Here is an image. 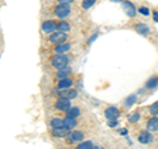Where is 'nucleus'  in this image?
Returning a JSON list of instances; mask_svg holds the SVG:
<instances>
[{"label":"nucleus","instance_id":"1","mask_svg":"<svg viewBox=\"0 0 158 149\" xmlns=\"http://www.w3.org/2000/svg\"><path fill=\"white\" fill-rule=\"evenodd\" d=\"M50 63L53 67L58 69H63L69 66V58L65 56V54H54V56L50 58Z\"/></svg>","mask_w":158,"mask_h":149},{"label":"nucleus","instance_id":"2","mask_svg":"<svg viewBox=\"0 0 158 149\" xmlns=\"http://www.w3.org/2000/svg\"><path fill=\"white\" fill-rule=\"evenodd\" d=\"M71 13V7L70 4H59L54 8V15L59 19H66L67 16H70Z\"/></svg>","mask_w":158,"mask_h":149},{"label":"nucleus","instance_id":"3","mask_svg":"<svg viewBox=\"0 0 158 149\" xmlns=\"http://www.w3.org/2000/svg\"><path fill=\"white\" fill-rule=\"evenodd\" d=\"M67 40V34L65 32H53L49 37V42L53 45H59V44H65Z\"/></svg>","mask_w":158,"mask_h":149},{"label":"nucleus","instance_id":"4","mask_svg":"<svg viewBox=\"0 0 158 149\" xmlns=\"http://www.w3.org/2000/svg\"><path fill=\"white\" fill-rule=\"evenodd\" d=\"M85 140V133L82 131H73L67 135V143L74 144V143H82Z\"/></svg>","mask_w":158,"mask_h":149},{"label":"nucleus","instance_id":"5","mask_svg":"<svg viewBox=\"0 0 158 149\" xmlns=\"http://www.w3.org/2000/svg\"><path fill=\"white\" fill-rule=\"evenodd\" d=\"M41 28H42V32L52 34L53 32L57 31V24H56V21H53V20H45V21L42 23Z\"/></svg>","mask_w":158,"mask_h":149},{"label":"nucleus","instance_id":"6","mask_svg":"<svg viewBox=\"0 0 158 149\" xmlns=\"http://www.w3.org/2000/svg\"><path fill=\"white\" fill-rule=\"evenodd\" d=\"M71 107V102L70 99H65V98H59L56 102V108L58 111H67Z\"/></svg>","mask_w":158,"mask_h":149},{"label":"nucleus","instance_id":"7","mask_svg":"<svg viewBox=\"0 0 158 149\" xmlns=\"http://www.w3.org/2000/svg\"><path fill=\"white\" fill-rule=\"evenodd\" d=\"M104 116L108 120H117V117L120 116V111L116 107H108L104 111Z\"/></svg>","mask_w":158,"mask_h":149},{"label":"nucleus","instance_id":"8","mask_svg":"<svg viewBox=\"0 0 158 149\" xmlns=\"http://www.w3.org/2000/svg\"><path fill=\"white\" fill-rule=\"evenodd\" d=\"M78 95V91L74 90V88H65V90H59L58 96L59 98H65V99H74Z\"/></svg>","mask_w":158,"mask_h":149},{"label":"nucleus","instance_id":"9","mask_svg":"<svg viewBox=\"0 0 158 149\" xmlns=\"http://www.w3.org/2000/svg\"><path fill=\"white\" fill-rule=\"evenodd\" d=\"M123 8H124V11L125 13L128 15L129 17H135L136 16V13H137V9L135 8V6L131 3V2H123Z\"/></svg>","mask_w":158,"mask_h":149},{"label":"nucleus","instance_id":"10","mask_svg":"<svg viewBox=\"0 0 158 149\" xmlns=\"http://www.w3.org/2000/svg\"><path fill=\"white\" fill-rule=\"evenodd\" d=\"M138 141L141 144H150L153 141V135L150 133V131H142L138 136Z\"/></svg>","mask_w":158,"mask_h":149},{"label":"nucleus","instance_id":"11","mask_svg":"<svg viewBox=\"0 0 158 149\" xmlns=\"http://www.w3.org/2000/svg\"><path fill=\"white\" fill-rule=\"evenodd\" d=\"M53 136L54 137H67V135L70 133V130L66 127H62V128H53Z\"/></svg>","mask_w":158,"mask_h":149},{"label":"nucleus","instance_id":"12","mask_svg":"<svg viewBox=\"0 0 158 149\" xmlns=\"http://www.w3.org/2000/svg\"><path fill=\"white\" fill-rule=\"evenodd\" d=\"M146 128H148V131H150V132H157L158 131V117L157 116L150 117L146 123Z\"/></svg>","mask_w":158,"mask_h":149},{"label":"nucleus","instance_id":"13","mask_svg":"<svg viewBox=\"0 0 158 149\" xmlns=\"http://www.w3.org/2000/svg\"><path fill=\"white\" fill-rule=\"evenodd\" d=\"M70 49H71V44L65 42V44H59V45H56L53 50H54V53H57V54H63V53L69 52Z\"/></svg>","mask_w":158,"mask_h":149},{"label":"nucleus","instance_id":"14","mask_svg":"<svg viewBox=\"0 0 158 149\" xmlns=\"http://www.w3.org/2000/svg\"><path fill=\"white\" fill-rule=\"evenodd\" d=\"M58 88L59 90H65V88H71L73 86V79L71 78H63V79H59L58 81Z\"/></svg>","mask_w":158,"mask_h":149},{"label":"nucleus","instance_id":"15","mask_svg":"<svg viewBox=\"0 0 158 149\" xmlns=\"http://www.w3.org/2000/svg\"><path fill=\"white\" fill-rule=\"evenodd\" d=\"M135 31H136L138 34H142V36H148V34H149V32H150V29H149V27H148L146 24L140 23V24H137V25L135 27Z\"/></svg>","mask_w":158,"mask_h":149},{"label":"nucleus","instance_id":"16","mask_svg":"<svg viewBox=\"0 0 158 149\" xmlns=\"http://www.w3.org/2000/svg\"><path fill=\"white\" fill-rule=\"evenodd\" d=\"M70 29H71V25H70V23L69 21H65V20H62V21H59L57 24V31L58 32H70Z\"/></svg>","mask_w":158,"mask_h":149},{"label":"nucleus","instance_id":"17","mask_svg":"<svg viewBox=\"0 0 158 149\" xmlns=\"http://www.w3.org/2000/svg\"><path fill=\"white\" fill-rule=\"evenodd\" d=\"M70 73H71V69L69 67V66H66V67H63V69H58L57 73H56V77L58 79H63V78H67Z\"/></svg>","mask_w":158,"mask_h":149},{"label":"nucleus","instance_id":"18","mask_svg":"<svg viewBox=\"0 0 158 149\" xmlns=\"http://www.w3.org/2000/svg\"><path fill=\"white\" fill-rule=\"evenodd\" d=\"M157 87H158V77H152L145 83V88H148V90H153V88H157Z\"/></svg>","mask_w":158,"mask_h":149},{"label":"nucleus","instance_id":"19","mask_svg":"<svg viewBox=\"0 0 158 149\" xmlns=\"http://www.w3.org/2000/svg\"><path fill=\"white\" fill-rule=\"evenodd\" d=\"M63 123H65V127L69 128V130H73V128H75L77 127V119L75 117H67L66 119H63Z\"/></svg>","mask_w":158,"mask_h":149},{"label":"nucleus","instance_id":"20","mask_svg":"<svg viewBox=\"0 0 158 149\" xmlns=\"http://www.w3.org/2000/svg\"><path fill=\"white\" fill-rule=\"evenodd\" d=\"M79 115H81V110H79L78 107H70L66 111V116L67 117H75L77 119Z\"/></svg>","mask_w":158,"mask_h":149},{"label":"nucleus","instance_id":"21","mask_svg":"<svg viewBox=\"0 0 158 149\" xmlns=\"http://www.w3.org/2000/svg\"><path fill=\"white\" fill-rule=\"evenodd\" d=\"M136 100H137V95H136V94H132V95H129V96L125 99L124 106H125L127 108H129V107H132L133 104L136 103Z\"/></svg>","mask_w":158,"mask_h":149},{"label":"nucleus","instance_id":"22","mask_svg":"<svg viewBox=\"0 0 158 149\" xmlns=\"http://www.w3.org/2000/svg\"><path fill=\"white\" fill-rule=\"evenodd\" d=\"M50 126H52V128H62V127H65V123H63V119L56 117L50 121Z\"/></svg>","mask_w":158,"mask_h":149},{"label":"nucleus","instance_id":"23","mask_svg":"<svg viewBox=\"0 0 158 149\" xmlns=\"http://www.w3.org/2000/svg\"><path fill=\"white\" fill-rule=\"evenodd\" d=\"M92 148H94L92 141H82L78 144L75 149H92Z\"/></svg>","mask_w":158,"mask_h":149},{"label":"nucleus","instance_id":"24","mask_svg":"<svg viewBox=\"0 0 158 149\" xmlns=\"http://www.w3.org/2000/svg\"><path fill=\"white\" fill-rule=\"evenodd\" d=\"M138 120H140V112H133V113H131L129 116H128V121L129 123H132V124H135V123H137Z\"/></svg>","mask_w":158,"mask_h":149},{"label":"nucleus","instance_id":"25","mask_svg":"<svg viewBox=\"0 0 158 149\" xmlns=\"http://www.w3.org/2000/svg\"><path fill=\"white\" fill-rule=\"evenodd\" d=\"M95 3H96V0H83V2H82V7L85 9H90Z\"/></svg>","mask_w":158,"mask_h":149},{"label":"nucleus","instance_id":"26","mask_svg":"<svg viewBox=\"0 0 158 149\" xmlns=\"http://www.w3.org/2000/svg\"><path fill=\"white\" fill-rule=\"evenodd\" d=\"M149 111L153 116H156L158 115V102H154L153 104H150V107H149Z\"/></svg>","mask_w":158,"mask_h":149},{"label":"nucleus","instance_id":"27","mask_svg":"<svg viewBox=\"0 0 158 149\" xmlns=\"http://www.w3.org/2000/svg\"><path fill=\"white\" fill-rule=\"evenodd\" d=\"M138 12H140L141 15H144V16H149V15H150L149 8H146V7H141V8H138Z\"/></svg>","mask_w":158,"mask_h":149},{"label":"nucleus","instance_id":"28","mask_svg":"<svg viewBox=\"0 0 158 149\" xmlns=\"http://www.w3.org/2000/svg\"><path fill=\"white\" fill-rule=\"evenodd\" d=\"M57 2H58L59 4H71L74 0H57Z\"/></svg>","mask_w":158,"mask_h":149},{"label":"nucleus","instance_id":"29","mask_svg":"<svg viewBox=\"0 0 158 149\" xmlns=\"http://www.w3.org/2000/svg\"><path fill=\"white\" fill-rule=\"evenodd\" d=\"M108 126H110V127H116L117 126V120H110Z\"/></svg>","mask_w":158,"mask_h":149},{"label":"nucleus","instance_id":"30","mask_svg":"<svg viewBox=\"0 0 158 149\" xmlns=\"http://www.w3.org/2000/svg\"><path fill=\"white\" fill-rule=\"evenodd\" d=\"M153 19H154V21L158 23V11H154L153 12Z\"/></svg>","mask_w":158,"mask_h":149},{"label":"nucleus","instance_id":"31","mask_svg":"<svg viewBox=\"0 0 158 149\" xmlns=\"http://www.w3.org/2000/svg\"><path fill=\"white\" fill-rule=\"evenodd\" d=\"M96 37H98V33H96V34H94V36H92L90 40H88V44H91V42H92V41H94V40H95Z\"/></svg>","mask_w":158,"mask_h":149},{"label":"nucleus","instance_id":"32","mask_svg":"<svg viewBox=\"0 0 158 149\" xmlns=\"http://www.w3.org/2000/svg\"><path fill=\"white\" fill-rule=\"evenodd\" d=\"M120 133H121V135H127V130H121Z\"/></svg>","mask_w":158,"mask_h":149},{"label":"nucleus","instance_id":"33","mask_svg":"<svg viewBox=\"0 0 158 149\" xmlns=\"http://www.w3.org/2000/svg\"><path fill=\"white\" fill-rule=\"evenodd\" d=\"M92 149H104V148H103V147H95V145H94Z\"/></svg>","mask_w":158,"mask_h":149},{"label":"nucleus","instance_id":"34","mask_svg":"<svg viewBox=\"0 0 158 149\" xmlns=\"http://www.w3.org/2000/svg\"><path fill=\"white\" fill-rule=\"evenodd\" d=\"M112 2H121V3H123V2H124V0H112Z\"/></svg>","mask_w":158,"mask_h":149}]
</instances>
